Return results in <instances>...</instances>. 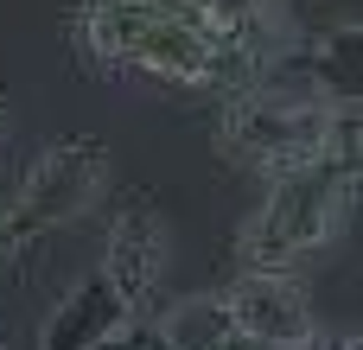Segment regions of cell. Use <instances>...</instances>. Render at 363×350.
Masks as SVG:
<instances>
[{"mask_svg": "<svg viewBox=\"0 0 363 350\" xmlns=\"http://www.w3.org/2000/svg\"><path fill=\"white\" fill-rule=\"evenodd\" d=\"M134 319H147L121 287H115V274L96 261L57 306H51V319L38 325V350H102L108 338H121Z\"/></svg>", "mask_w": 363, "mask_h": 350, "instance_id": "obj_5", "label": "cell"}, {"mask_svg": "<svg viewBox=\"0 0 363 350\" xmlns=\"http://www.w3.org/2000/svg\"><path fill=\"white\" fill-rule=\"evenodd\" d=\"M160 338L172 350H217L230 332H236V319H230V300H223V287H211V293H185V300H172L160 319Z\"/></svg>", "mask_w": 363, "mask_h": 350, "instance_id": "obj_7", "label": "cell"}, {"mask_svg": "<svg viewBox=\"0 0 363 350\" xmlns=\"http://www.w3.org/2000/svg\"><path fill=\"white\" fill-rule=\"evenodd\" d=\"M363 185L351 179L345 159H313V166H294L281 179H268V198L255 204V217L242 223L236 236V268H268V274H300L313 255H325L351 210H357Z\"/></svg>", "mask_w": 363, "mask_h": 350, "instance_id": "obj_1", "label": "cell"}, {"mask_svg": "<svg viewBox=\"0 0 363 350\" xmlns=\"http://www.w3.org/2000/svg\"><path fill=\"white\" fill-rule=\"evenodd\" d=\"M102 268H108L115 287L147 312V300H153V287H160V268H166V223H160V204H153L147 191H128V198L115 204Z\"/></svg>", "mask_w": 363, "mask_h": 350, "instance_id": "obj_6", "label": "cell"}, {"mask_svg": "<svg viewBox=\"0 0 363 350\" xmlns=\"http://www.w3.org/2000/svg\"><path fill=\"white\" fill-rule=\"evenodd\" d=\"M102 191H108V147L89 140V134L51 140L19 172V185L0 198V261L45 242V236H57L64 223H77Z\"/></svg>", "mask_w": 363, "mask_h": 350, "instance_id": "obj_3", "label": "cell"}, {"mask_svg": "<svg viewBox=\"0 0 363 350\" xmlns=\"http://www.w3.org/2000/svg\"><path fill=\"white\" fill-rule=\"evenodd\" d=\"M0 128H6V96H0Z\"/></svg>", "mask_w": 363, "mask_h": 350, "instance_id": "obj_9", "label": "cell"}, {"mask_svg": "<svg viewBox=\"0 0 363 350\" xmlns=\"http://www.w3.org/2000/svg\"><path fill=\"white\" fill-rule=\"evenodd\" d=\"M102 350H172V344L160 338V325H147V319H134V325H128L121 338H108Z\"/></svg>", "mask_w": 363, "mask_h": 350, "instance_id": "obj_8", "label": "cell"}, {"mask_svg": "<svg viewBox=\"0 0 363 350\" xmlns=\"http://www.w3.org/2000/svg\"><path fill=\"white\" fill-rule=\"evenodd\" d=\"M223 300H230L236 332L255 338V344H268V350H306L319 338V319H313V300H306L300 274L242 268V274L223 287Z\"/></svg>", "mask_w": 363, "mask_h": 350, "instance_id": "obj_4", "label": "cell"}, {"mask_svg": "<svg viewBox=\"0 0 363 350\" xmlns=\"http://www.w3.org/2000/svg\"><path fill=\"white\" fill-rule=\"evenodd\" d=\"M332 128H338V102L319 96L313 83L274 70V77H262V83L223 96L217 153L268 185V179H281V172H294V166L325 159V153H332Z\"/></svg>", "mask_w": 363, "mask_h": 350, "instance_id": "obj_2", "label": "cell"}]
</instances>
